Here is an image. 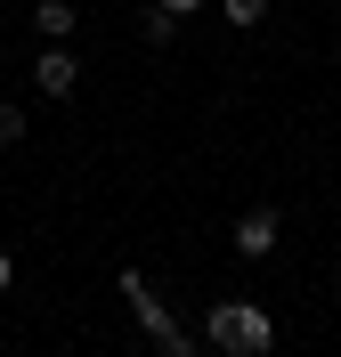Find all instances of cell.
<instances>
[{"label":"cell","instance_id":"cell-1","mask_svg":"<svg viewBox=\"0 0 341 357\" xmlns=\"http://www.w3.org/2000/svg\"><path fill=\"white\" fill-rule=\"evenodd\" d=\"M204 341H220L227 357H268L276 325H268V309H252V301H220V309L204 317Z\"/></svg>","mask_w":341,"mask_h":357},{"label":"cell","instance_id":"cell-2","mask_svg":"<svg viewBox=\"0 0 341 357\" xmlns=\"http://www.w3.org/2000/svg\"><path fill=\"white\" fill-rule=\"evenodd\" d=\"M33 82H41V98H73V82H82L73 49H57V41H49L41 57H33Z\"/></svg>","mask_w":341,"mask_h":357},{"label":"cell","instance_id":"cell-3","mask_svg":"<svg viewBox=\"0 0 341 357\" xmlns=\"http://www.w3.org/2000/svg\"><path fill=\"white\" fill-rule=\"evenodd\" d=\"M236 252H244V260H268L276 252V211H244V220H236Z\"/></svg>","mask_w":341,"mask_h":357},{"label":"cell","instance_id":"cell-4","mask_svg":"<svg viewBox=\"0 0 341 357\" xmlns=\"http://www.w3.org/2000/svg\"><path fill=\"white\" fill-rule=\"evenodd\" d=\"M33 24H41V41H66L73 24H82V8H73V0H41V8H33Z\"/></svg>","mask_w":341,"mask_h":357},{"label":"cell","instance_id":"cell-5","mask_svg":"<svg viewBox=\"0 0 341 357\" xmlns=\"http://www.w3.org/2000/svg\"><path fill=\"white\" fill-rule=\"evenodd\" d=\"M220 17H227V24H236V33H252V24L268 17V0H220Z\"/></svg>","mask_w":341,"mask_h":357},{"label":"cell","instance_id":"cell-6","mask_svg":"<svg viewBox=\"0 0 341 357\" xmlns=\"http://www.w3.org/2000/svg\"><path fill=\"white\" fill-rule=\"evenodd\" d=\"M138 33H146V41H155V49H171V33H179V17H171V8H162V0H155V8H146V24H138Z\"/></svg>","mask_w":341,"mask_h":357},{"label":"cell","instance_id":"cell-7","mask_svg":"<svg viewBox=\"0 0 341 357\" xmlns=\"http://www.w3.org/2000/svg\"><path fill=\"white\" fill-rule=\"evenodd\" d=\"M24 138V106H0V146H17Z\"/></svg>","mask_w":341,"mask_h":357},{"label":"cell","instance_id":"cell-8","mask_svg":"<svg viewBox=\"0 0 341 357\" xmlns=\"http://www.w3.org/2000/svg\"><path fill=\"white\" fill-rule=\"evenodd\" d=\"M162 8H171V17H195V8H204V0H162Z\"/></svg>","mask_w":341,"mask_h":357},{"label":"cell","instance_id":"cell-9","mask_svg":"<svg viewBox=\"0 0 341 357\" xmlns=\"http://www.w3.org/2000/svg\"><path fill=\"white\" fill-rule=\"evenodd\" d=\"M8 284H17V260H8V252H0V292H8Z\"/></svg>","mask_w":341,"mask_h":357},{"label":"cell","instance_id":"cell-10","mask_svg":"<svg viewBox=\"0 0 341 357\" xmlns=\"http://www.w3.org/2000/svg\"><path fill=\"white\" fill-rule=\"evenodd\" d=\"M155 357H171V349H155Z\"/></svg>","mask_w":341,"mask_h":357}]
</instances>
